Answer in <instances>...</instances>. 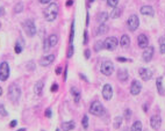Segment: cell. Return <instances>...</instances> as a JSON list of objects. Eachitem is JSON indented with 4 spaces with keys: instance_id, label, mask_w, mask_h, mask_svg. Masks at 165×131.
Masks as SVG:
<instances>
[{
    "instance_id": "1",
    "label": "cell",
    "mask_w": 165,
    "mask_h": 131,
    "mask_svg": "<svg viewBox=\"0 0 165 131\" xmlns=\"http://www.w3.org/2000/svg\"><path fill=\"white\" fill-rule=\"evenodd\" d=\"M57 15H58V5H57L56 3H52V4H50V5L47 7V10L44 11V18H45L47 21L51 22V21L56 20Z\"/></svg>"
},
{
    "instance_id": "2",
    "label": "cell",
    "mask_w": 165,
    "mask_h": 131,
    "mask_svg": "<svg viewBox=\"0 0 165 131\" xmlns=\"http://www.w3.org/2000/svg\"><path fill=\"white\" fill-rule=\"evenodd\" d=\"M20 96H21V89H20V87L16 84H12L8 87V98H10V100L12 102L16 103L20 100Z\"/></svg>"
},
{
    "instance_id": "3",
    "label": "cell",
    "mask_w": 165,
    "mask_h": 131,
    "mask_svg": "<svg viewBox=\"0 0 165 131\" xmlns=\"http://www.w3.org/2000/svg\"><path fill=\"white\" fill-rule=\"evenodd\" d=\"M90 113L94 116H102L105 114V108L104 106L99 102V101H94L92 104H91V108H90Z\"/></svg>"
},
{
    "instance_id": "4",
    "label": "cell",
    "mask_w": 165,
    "mask_h": 131,
    "mask_svg": "<svg viewBox=\"0 0 165 131\" xmlns=\"http://www.w3.org/2000/svg\"><path fill=\"white\" fill-rule=\"evenodd\" d=\"M10 77V65L7 61H3L0 64V80L6 81Z\"/></svg>"
},
{
    "instance_id": "5",
    "label": "cell",
    "mask_w": 165,
    "mask_h": 131,
    "mask_svg": "<svg viewBox=\"0 0 165 131\" xmlns=\"http://www.w3.org/2000/svg\"><path fill=\"white\" fill-rule=\"evenodd\" d=\"M100 71H101L102 74H105L107 77L112 76L113 72H114V65H113V63L112 61H105V63H102L101 64V68H100Z\"/></svg>"
},
{
    "instance_id": "6",
    "label": "cell",
    "mask_w": 165,
    "mask_h": 131,
    "mask_svg": "<svg viewBox=\"0 0 165 131\" xmlns=\"http://www.w3.org/2000/svg\"><path fill=\"white\" fill-rule=\"evenodd\" d=\"M127 25H128V29H129L130 31H135V30L138 28V26H140L138 16H137V15H135V14L130 15V16H129V19H128Z\"/></svg>"
},
{
    "instance_id": "7",
    "label": "cell",
    "mask_w": 165,
    "mask_h": 131,
    "mask_svg": "<svg viewBox=\"0 0 165 131\" xmlns=\"http://www.w3.org/2000/svg\"><path fill=\"white\" fill-rule=\"evenodd\" d=\"M23 28H25V31L26 34L29 36V37H33L35 34H36V27L34 25V22L32 20H27L25 23H23Z\"/></svg>"
},
{
    "instance_id": "8",
    "label": "cell",
    "mask_w": 165,
    "mask_h": 131,
    "mask_svg": "<svg viewBox=\"0 0 165 131\" xmlns=\"http://www.w3.org/2000/svg\"><path fill=\"white\" fill-rule=\"evenodd\" d=\"M118 44H119V41H118V38H115V37H108V38L104 42V46H105L107 50H109V51L115 50L116 46H118Z\"/></svg>"
},
{
    "instance_id": "9",
    "label": "cell",
    "mask_w": 165,
    "mask_h": 131,
    "mask_svg": "<svg viewBox=\"0 0 165 131\" xmlns=\"http://www.w3.org/2000/svg\"><path fill=\"white\" fill-rule=\"evenodd\" d=\"M138 73H140V77L143 81H149L151 78H152V72L149 70V69H140L138 70Z\"/></svg>"
},
{
    "instance_id": "10",
    "label": "cell",
    "mask_w": 165,
    "mask_h": 131,
    "mask_svg": "<svg viewBox=\"0 0 165 131\" xmlns=\"http://www.w3.org/2000/svg\"><path fill=\"white\" fill-rule=\"evenodd\" d=\"M150 125H151L152 129L158 130L160 128V125H162V118H160V116L159 115L151 116V118H150Z\"/></svg>"
},
{
    "instance_id": "11",
    "label": "cell",
    "mask_w": 165,
    "mask_h": 131,
    "mask_svg": "<svg viewBox=\"0 0 165 131\" xmlns=\"http://www.w3.org/2000/svg\"><path fill=\"white\" fill-rule=\"evenodd\" d=\"M153 46H146L144 48V51L142 53V57H143V60L144 61H150L152 56H153Z\"/></svg>"
},
{
    "instance_id": "12",
    "label": "cell",
    "mask_w": 165,
    "mask_h": 131,
    "mask_svg": "<svg viewBox=\"0 0 165 131\" xmlns=\"http://www.w3.org/2000/svg\"><path fill=\"white\" fill-rule=\"evenodd\" d=\"M102 96H104V99L107 100V101L113 98V88H112L111 85L106 84V85L104 86V88H102Z\"/></svg>"
},
{
    "instance_id": "13",
    "label": "cell",
    "mask_w": 165,
    "mask_h": 131,
    "mask_svg": "<svg viewBox=\"0 0 165 131\" xmlns=\"http://www.w3.org/2000/svg\"><path fill=\"white\" fill-rule=\"evenodd\" d=\"M141 91H142V85H141V83H138L137 80H134V81L131 83V86H130V93H131L133 95H138V94L141 93Z\"/></svg>"
},
{
    "instance_id": "14",
    "label": "cell",
    "mask_w": 165,
    "mask_h": 131,
    "mask_svg": "<svg viewBox=\"0 0 165 131\" xmlns=\"http://www.w3.org/2000/svg\"><path fill=\"white\" fill-rule=\"evenodd\" d=\"M54 60H55V56L54 55H48V56H44V57L41 58L40 65H41V66H49Z\"/></svg>"
},
{
    "instance_id": "15",
    "label": "cell",
    "mask_w": 165,
    "mask_h": 131,
    "mask_svg": "<svg viewBox=\"0 0 165 131\" xmlns=\"http://www.w3.org/2000/svg\"><path fill=\"white\" fill-rule=\"evenodd\" d=\"M137 44H138V46H140V48H142V49L146 48V46H148V44H149V40H148V37H146L144 34H141V35L138 36V38H137Z\"/></svg>"
},
{
    "instance_id": "16",
    "label": "cell",
    "mask_w": 165,
    "mask_h": 131,
    "mask_svg": "<svg viewBox=\"0 0 165 131\" xmlns=\"http://www.w3.org/2000/svg\"><path fill=\"white\" fill-rule=\"evenodd\" d=\"M140 11H141V14H143V15H148V16H153V14H155L153 8H152L151 6H148V5L142 6Z\"/></svg>"
},
{
    "instance_id": "17",
    "label": "cell",
    "mask_w": 165,
    "mask_h": 131,
    "mask_svg": "<svg viewBox=\"0 0 165 131\" xmlns=\"http://www.w3.org/2000/svg\"><path fill=\"white\" fill-rule=\"evenodd\" d=\"M156 86H157V89H158L159 95H164V94H165V91H164V88H163V78H162V77H158V78H157Z\"/></svg>"
},
{
    "instance_id": "18",
    "label": "cell",
    "mask_w": 165,
    "mask_h": 131,
    "mask_svg": "<svg viewBox=\"0 0 165 131\" xmlns=\"http://www.w3.org/2000/svg\"><path fill=\"white\" fill-rule=\"evenodd\" d=\"M74 126H76L74 121H67V122H64V123L62 124L63 131H70V130H72Z\"/></svg>"
},
{
    "instance_id": "19",
    "label": "cell",
    "mask_w": 165,
    "mask_h": 131,
    "mask_svg": "<svg viewBox=\"0 0 165 131\" xmlns=\"http://www.w3.org/2000/svg\"><path fill=\"white\" fill-rule=\"evenodd\" d=\"M43 86H44V84H43V81H42V80H38V81L35 84V86H34V91H35V93H36L37 95H41V94H42Z\"/></svg>"
},
{
    "instance_id": "20",
    "label": "cell",
    "mask_w": 165,
    "mask_h": 131,
    "mask_svg": "<svg viewBox=\"0 0 165 131\" xmlns=\"http://www.w3.org/2000/svg\"><path fill=\"white\" fill-rule=\"evenodd\" d=\"M71 94H72V96L74 98V102L78 103V102L80 101V92H79V89L76 88V87H72V88H71Z\"/></svg>"
},
{
    "instance_id": "21",
    "label": "cell",
    "mask_w": 165,
    "mask_h": 131,
    "mask_svg": "<svg viewBox=\"0 0 165 131\" xmlns=\"http://www.w3.org/2000/svg\"><path fill=\"white\" fill-rule=\"evenodd\" d=\"M120 44H121V46H123V48H128L129 44H130V38H129V36H128V35H123V36L121 37V40H120Z\"/></svg>"
},
{
    "instance_id": "22",
    "label": "cell",
    "mask_w": 165,
    "mask_h": 131,
    "mask_svg": "<svg viewBox=\"0 0 165 131\" xmlns=\"http://www.w3.org/2000/svg\"><path fill=\"white\" fill-rule=\"evenodd\" d=\"M108 18H109V15L106 13V12H102V13H100L99 15H98V22L101 25V23H105L107 20H108Z\"/></svg>"
},
{
    "instance_id": "23",
    "label": "cell",
    "mask_w": 165,
    "mask_h": 131,
    "mask_svg": "<svg viewBox=\"0 0 165 131\" xmlns=\"http://www.w3.org/2000/svg\"><path fill=\"white\" fill-rule=\"evenodd\" d=\"M119 79H120V81H127L128 80V77H129V74H128V72H127V70H120L119 71Z\"/></svg>"
},
{
    "instance_id": "24",
    "label": "cell",
    "mask_w": 165,
    "mask_h": 131,
    "mask_svg": "<svg viewBox=\"0 0 165 131\" xmlns=\"http://www.w3.org/2000/svg\"><path fill=\"white\" fill-rule=\"evenodd\" d=\"M130 131H142V123L140 121H136L131 128H130Z\"/></svg>"
},
{
    "instance_id": "25",
    "label": "cell",
    "mask_w": 165,
    "mask_h": 131,
    "mask_svg": "<svg viewBox=\"0 0 165 131\" xmlns=\"http://www.w3.org/2000/svg\"><path fill=\"white\" fill-rule=\"evenodd\" d=\"M107 31H108V27H107L106 25L101 23V25L99 26V28H98V35H104V34H106Z\"/></svg>"
},
{
    "instance_id": "26",
    "label": "cell",
    "mask_w": 165,
    "mask_h": 131,
    "mask_svg": "<svg viewBox=\"0 0 165 131\" xmlns=\"http://www.w3.org/2000/svg\"><path fill=\"white\" fill-rule=\"evenodd\" d=\"M49 44H50V46L52 48V46H55L56 44H57V42H58V37H57V35H51L49 38Z\"/></svg>"
},
{
    "instance_id": "27",
    "label": "cell",
    "mask_w": 165,
    "mask_h": 131,
    "mask_svg": "<svg viewBox=\"0 0 165 131\" xmlns=\"http://www.w3.org/2000/svg\"><path fill=\"white\" fill-rule=\"evenodd\" d=\"M121 13H122V12H121V10L115 7V8L113 10V12L111 13V19H116V18H119V16L121 15Z\"/></svg>"
},
{
    "instance_id": "28",
    "label": "cell",
    "mask_w": 165,
    "mask_h": 131,
    "mask_svg": "<svg viewBox=\"0 0 165 131\" xmlns=\"http://www.w3.org/2000/svg\"><path fill=\"white\" fill-rule=\"evenodd\" d=\"M121 124H122V117H121V116L115 117V118H114V128H115V129H119V128L121 126Z\"/></svg>"
},
{
    "instance_id": "29",
    "label": "cell",
    "mask_w": 165,
    "mask_h": 131,
    "mask_svg": "<svg viewBox=\"0 0 165 131\" xmlns=\"http://www.w3.org/2000/svg\"><path fill=\"white\" fill-rule=\"evenodd\" d=\"M118 3H119V0H107V5L113 8H115L118 6Z\"/></svg>"
},
{
    "instance_id": "30",
    "label": "cell",
    "mask_w": 165,
    "mask_h": 131,
    "mask_svg": "<svg viewBox=\"0 0 165 131\" xmlns=\"http://www.w3.org/2000/svg\"><path fill=\"white\" fill-rule=\"evenodd\" d=\"M81 123H82V126H84V129H87V128H89V117H87L86 115L82 117Z\"/></svg>"
},
{
    "instance_id": "31",
    "label": "cell",
    "mask_w": 165,
    "mask_h": 131,
    "mask_svg": "<svg viewBox=\"0 0 165 131\" xmlns=\"http://www.w3.org/2000/svg\"><path fill=\"white\" fill-rule=\"evenodd\" d=\"M104 48V42L102 41H98L97 43H96V48H94V50L98 52V51H100V49H102Z\"/></svg>"
},
{
    "instance_id": "32",
    "label": "cell",
    "mask_w": 165,
    "mask_h": 131,
    "mask_svg": "<svg viewBox=\"0 0 165 131\" xmlns=\"http://www.w3.org/2000/svg\"><path fill=\"white\" fill-rule=\"evenodd\" d=\"M22 10H23V5H22L21 3H19V4L15 6L14 12H15V13H20V12H22Z\"/></svg>"
},
{
    "instance_id": "33",
    "label": "cell",
    "mask_w": 165,
    "mask_h": 131,
    "mask_svg": "<svg viewBox=\"0 0 165 131\" xmlns=\"http://www.w3.org/2000/svg\"><path fill=\"white\" fill-rule=\"evenodd\" d=\"M50 48H51V46H50V44H49V40H48V38L44 40V46H43V50L47 52V51H49Z\"/></svg>"
},
{
    "instance_id": "34",
    "label": "cell",
    "mask_w": 165,
    "mask_h": 131,
    "mask_svg": "<svg viewBox=\"0 0 165 131\" xmlns=\"http://www.w3.org/2000/svg\"><path fill=\"white\" fill-rule=\"evenodd\" d=\"M0 115H3V116H7L8 115V113L6 111V109H5V107L3 104H0Z\"/></svg>"
},
{
    "instance_id": "35",
    "label": "cell",
    "mask_w": 165,
    "mask_h": 131,
    "mask_svg": "<svg viewBox=\"0 0 165 131\" xmlns=\"http://www.w3.org/2000/svg\"><path fill=\"white\" fill-rule=\"evenodd\" d=\"M73 51H74V49H73V45H72V44H70V48H69V51H67V57H69V58H71V57H72V55H73Z\"/></svg>"
},
{
    "instance_id": "36",
    "label": "cell",
    "mask_w": 165,
    "mask_h": 131,
    "mask_svg": "<svg viewBox=\"0 0 165 131\" xmlns=\"http://www.w3.org/2000/svg\"><path fill=\"white\" fill-rule=\"evenodd\" d=\"M124 117H126V119H130V117H131V110L130 109H127L124 111Z\"/></svg>"
},
{
    "instance_id": "37",
    "label": "cell",
    "mask_w": 165,
    "mask_h": 131,
    "mask_svg": "<svg viewBox=\"0 0 165 131\" xmlns=\"http://www.w3.org/2000/svg\"><path fill=\"white\" fill-rule=\"evenodd\" d=\"M73 34H74V30H73V23L71 26V34H70V43L72 44V41H73Z\"/></svg>"
},
{
    "instance_id": "38",
    "label": "cell",
    "mask_w": 165,
    "mask_h": 131,
    "mask_svg": "<svg viewBox=\"0 0 165 131\" xmlns=\"http://www.w3.org/2000/svg\"><path fill=\"white\" fill-rule=\"evenodd\" d=\"M21 51H22V48H21V45L16 43V44H15V52H16V53H20Z\"/></svg>"
},
{
    "instance_id": "39",
    "label": "cell",
    "mask_w": 165,
    "mask_h": 131,
    "mask_svg": "<svg viewBox=\"0 0 165 131\" xmlns=\"http://www.w3.org/2000/svg\"><path fill=\"white\" fill-rule=\"evenodd\" d=\"M57 89H58V85H57V84L55 83V84H54V85L51 86V88H50V91H51V92L54 93V92H56Z\"/></svg>"
},
{
    "instance_id": "40",
    "label": "cell",
    "mask_w": 165,
    "mask_h": 131,
    "mask_svg": "<svg viewBox=\"0 0 165 131\" xmlns=\"http://www.w3.org/2000/svg\"><path fill=\"white\" fill-rule=\"evenodd\" d=\"M116 60H118V61H131L130 59H126V58H122V57H118Z\"/></svg>"
},
{
    "instance_id": "41",
    "label": "cell",
    "mask_w": 165,
    "mask_h": 131,
    "mask_svg": "<svg viewBox=\"0 0 165 131\" xmlns=\"http://www.w3.org/2000/svg\"><path fill=\"white\" fill-rule=\"evenodd\" d=\"M45 116H47V117H51V109H50V108L45 110Z\"/></svg>"
},
{
    "instance_id": "42",
    "label": "cell",
    "mask_w": 165,
    "mask_h": 131,
    "mask_svg": "<svg viewBox=\"0 0 165 131\" xmlns=\"http://www.w3.org/2000/svg\"><path fill=\"white\" fill-rule=\"evenodd\" d=\"M160 52H162V53H165V43L160 44Z\"/></svg>"
},
{
    "instance_id": "43",
    "label": "cell",
    "mask_w": 165,
    "mask_h": 131,
    "mask_svg": "<svg viewBox=\"0 0 165 131\" xmlns=\"http://www.w3.org/2000/svg\"><path fill=\"white\" fill-rule=\"evenodd\" d=\"M87 40H89V37H87V31H85V34H84V44L87 43Z\"/></svg>"
},
{
    "instance_id": "44",
    "label": "cell",
    "mask_w": 165,
    "mask_h": 131,
    "mask_svg": "<svg viewBox=\"0 0 165 131\" xmlns=\"http://www.w3.org/2000/svg\"><path fill=\"white\" fill-rule=\"evenodd\" d=\"M90 55H91V51H90V50H86V51H85V58L89 59V58H90Z\"/></svg>"
},
{
    "instance_id": "45",
    "label": "cell",
    "mask_w": 165,
    "mask_h": 131,
    "mask_svg": "<svg viewBox=\"0 0 165 131\" xmlns=\"http://www.w3.org/2000/svg\"><path fill=\"white\" fill-rule=\"evenodd\" d=\"M38 1H40L41 4H49L51 0H38Z\"/></svg>"
},
{
    "instance_id": "46",
    "label": "cell",
    "mask_w": 165,
    "mask_h": 131,
    "mask_svg": "<svg viewBox=\"0 0 165 131\" xmlns=\"http://www.w3.org/2000/svg\"><path fill=\"white\" fill-rule=\"evenodd\" d=\"M16 123H18V121H13V122L11 123V128H14V126L16 125Z\"/></svg>"
},
{
    "instance_id": "47",
    "label": "cell",
    "mask_w": 165,
    "mask_h": 131,
    "mask_svg": "<svg viewBox=\"0 0 165 131\" xmlns=\"http://www.w3.org/2000/svg\"><path fill=\"white\" fill-rule=\"evenodd\" d=\"M72 4H73V1H72V0H69V1L66 3V5H67V6H71Z\"/></svg>"
},
{
    "instance_id": "48",
    "label": "cell",
    "mask_w": 165,
    "mask_h": 131,
    "mask_svg": "<svg viewBox=\"0 0 165 131\" xmlns=\"http://www.w3.org/2000/svg\"><path fill=\"white\" fill-rule=\"evenodd\" d=\"M4 13H5V12H4V8L1 7V8H0V15H4Z\"/></svg>"
},
{
    "instance_id": "49",
    "label": "cell",
    "mask_w": 165,
    "mask_h": 131,
    "mask_svg": "<svg viewBox=\"0 0 165 131\" xmlns=\"http://www.w3.org/2000/svg\"><path fill=\"white\" fill-rule=\"evenodd\" d=\"M60 71H62V70H60V68H58V69L56 70V73H57V74H59V73H60Z\"/></svg>"
},
{
    "instance_id": "50",
    "label": "cell",
    "mask_w": 165,
    "mask_h": 131,
    "mask_svg": "<svg viewBox=\"0 0 165 131\" xmlns=\"http://www.w3.org/2000/svg\"><path fill=\"white\" fill-rule=\"evenodd\" d=\"M164 41H165V38H164V37H163V38H160V40H159V42H160V44H163V42H164Z\"/></svg>"
},
{
    "instance_id": "51",
    "label": "cell",
    "mask_w": 165,
    "mask_h": 131,
    "mask_svg": "<svg viewBox=\"0 0 165 131\" xmlns=\"http://www.w3.org/2000/svg\"><path fill=\"white\" fill-rule=\"evenodd\" d=\"M1 94H3V88L0 87V96H1Z\"/></svg>"
},
{
    "instance_id": "52",
    "label": "cell",
    "mask_w": 165,
    "mask_h": 131,
    "mask_svg": "<svg viewBox=\"0 0 165 131\" xmlns=\"http://www.w3.org/2000/svg\"><path fill=\"white\" fill-rule=\"evenodd\" d=\"M18 131H26V129H23V128H22V129H20V130H18Z\"/></svg>"
},
{
    "instance_id": "53",
    "label": "cell",
    "mask_w": 165,
    "mask_h": 131,
    "mask_svg": "<svg viewBox=\"0 0 165 131\" xmlns=\"http://www.w3.org/2000/svg\"><path fill=\"white\" fill-rule=\"evenodd\" d=\"M89 1H90V3H93V1H94V0H89Z\"/></svg>"
},
{
    "instance_id": "54",
    "label": "cell",
    "mask_w": 165,
    "mask_h": 131,
    "mask_svg": "<svg viewBox=\"0 0 165 131\" xmlns=\"http://www.w3.org/2000/svg\"><path fill=\"white\" fill-rule=\"evenodd\" d=\"M144 131H149V130H144Z\"/></svg>"
},
{
    "instance_id": "55",
    "label": "cell",
    "mask_w": 165,
    "mask_h": 131,
    "mask_svg": "<svg viewBox=\"0 0 165 131\" xmlns=\"http://www.w3.org/2000/svg\"><path fill=\"white\" fill-rule=\"evenodd\" d=\"M0 27H1V23H0Z\"/></svg>"
},
{
    "instance_id": "56",
    "label": "cell",
    "mask_w": 165,
    "mask_h": 131,
    "mask_svg": "<svg viewBox=\"0 0 165 131\" xmlns=\"http://www.w3.org/2000/svg\"><path fill=\"white\" fill-rule=\"evenodd\" d=\"M57 131H58V130H57Z\"/></svg>"
}]
</instances>
